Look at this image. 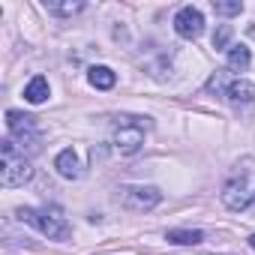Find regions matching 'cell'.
<instances>
[{"mask_svg": "<svg viewBox=\"0 0 255 255\" xmlns=\"http://www.w3.org/2000/svg\"><path fill=\"white\" fill-rule=\"evenodd\" d=\"M18 219L21 222H30L36 231H42L45 237H51V240H63V237H69V222H66V216H63V210L60 207H21L18 210Z\"/></svg>", "mask_w": 255, "mask_h": 255, "instance_id": "1", "label": "cell"}, {"mask_svg": "<svg viewBox=\"0 0 255 255\" xmlns=\"http://www.w3.org/2000/svg\"><path fill=\"white\" fill-rule=\"evenodd\" d=\"M0 183L3 186H21L30 180V162L24 159V153H15V141L3 138L0 141Z\"/></svg>", "mask_w": 255, "mask_h": 255, "instance_id": "2", "label": "cell"}, {"mask_svg": "<svg viewBox=\"0 0 255 255\" xmlns=\"http://www.w3.org/2000/svg\"><path fill=\"white\" fill-rule=\"evenodd\" d=\"M114 147L123 153V156H129L135 153L141 144H144V129L138 123H117V129H114Z\"/></svg>", "mask_w": 255, "mask_h": 255, "instance_id": "3", "label": "cell"}, {"mask_svg": "<svg viewBox=\"0 0 255 255\" xmlns=\"http://www.w3.org/2000/svg\"><path fill=\"white\" fill-rule=\"evenodd\" d=\"M174 30H177V36H183V39H198L201 30H204V15H201L195 6H183V9L174 15Z\"/></svg>", "mask_w": 255, "mask_h": 255, "instance_id": "4", "label": "cell"}, {"mask_svg": "<svg viewBox=\"0 0 255 255\" xmlns=\"http://www.w3.org/2000/svg\"><path fill=\"white\" fill-rule=\"evenodd\" d=\"M120 198L132 210H150L159 204V192L153 186H126V189H120Z\"/></svg>", "mask_w": 255, "mask_h": 255, "instance_id": "5", "label": "cell"}, {"mask_svg": "<svg viewBox=\"0 0 255 255\" xmlns=\"http://www.w3.org/2000/svg\"><path fill=\"white\" fill-rule=\"evenodd\" d=\"M222 201H225V207H228V210H246V207L252 204L246 174H243V177L228 180V186H225V192H222Z\"/></svg>", "mask_w": 255, "mask_h": 255, "instance_id": "6", "label": "cell"}, {"mask_svg": "<svg viewBox=\"0 0 255 255\" xmlns=\"http://www.w3.org/2000/svg\"><path fill=\"white\" fill-rule=\"evenodd\" d=\"M6 126H9V132L18 135L21 141H33V138H36L33 117H27V114H21V111H6Z\"/></svg>", "mask_w": 255, "mask_h": 255, "instance_id": "7", "label": "cell"}, {"mask_svg": "<svg viewBox=\"0 0 255 255\" xmlns=\"http://www.w3.org/2000/svg\"><path fill=\"white\" fill-rule=\"evenodd\" d=\"M54 168H57V171H60V177H66V180H78V177H81V165H78V156H75L69 147L57 153V159H54Z\"/></svg>", "mask_w": 255, "mask_h": 255, "instance_id": "8", "label": "cell"}, {"mask_svg": "<svg viewBox=\"0 0 255 255\" xmlns=\"http://www.w3.org/2000/svg\"><path fill=\"white\" fill-rule=\"evenodd\" d=\"M87 81H90L96 90H111L114 81H117V75H114L108 66H93V69L87 72Z\"/></svg>", "mask_w": 255, "mask_h": 255, "instance_id": "9", "label": "cell"}, {"mask_svg": "<svg viewBox=\"0 0 255 255\" xmlns=\"http://www.w3.org/2000/svg\"><path fill=\"white\" fill-rule=\"evenodd\" d=\"M225 96H228L231 102H252V99H255V84H252V81H243V78H240V81H231Z\"/></svg>", "mask_w": 255, "mask_h": 255, "instance_id": "10", "label": "cell"}, {"mask_svg": "<svg viewBox=\"0 0 255 255\" xmlns=\"http://www.w3.org/2000/svg\"><path fill=\"white\" fill-rule=\"evenodd\" d=\"M249 48L246 45H231L228 48V72H246L249 66Z\"/></svg>", "mask_w": 255, "mask_h": 255, "instance_id": "11", "label": "cell"}, {"mask_svg": "<svg viewBox=\"0 0 255 255\" xmlns=\"http://www.w3.org/2000/svg\"><path fill=\"white\" fill-rule=\"evenodd\" d=\"M24 99H27V102H33V105L45 102V99H48V81H45L42 75H36V78L24 87Z\"/></svg>", "mask_w": 255, "mask_h": 255, "instance_id": "12", "label": "cell"}, {"mask_svg": "<svg viewBox=\"0 0 255 255\" xmlns=\"http://www.w3.org/2000/svg\"><path fill=\"white\" fill-rule=\"evenodd\" d=\"M171 243H180V246H195V243H201L204 240V231H189V228H171L168 234H165Z\"/></svg>", "mask_w": 255, "mask_h": 255, "instance_id": "13", "label": "cell"}, {"mask_svg": "<svg viewBox=\"0 0 255 255\" xmlns=\"http://www.w3.org/2000/svg\"><path fill=\"white\" fill-rule=\"evenodd\" d=\"M228 39H231V24H219V30L213 33V48L216 51H228L231 48Z\"/></svg>", "mask_w": 255, "mask_h": 255, "instance_id": "14", "label": "cell"}, {"mask_svg": "<svg viewBox=\"0 0 255 255\" xmlns=\"http://www.w3.org/2000/svg\"><path fill=\"white\" fill-rule=\"evenodd\" d=\"M213 9H216L219 15H237L243 6H240V3H213Z\"/></svg>", "mask_w": 255, "mask_h": 255, "instance_id": "15", "label": "cell"}, {"mask_svg": "<svg viewBox=\"0 0 255 255\" xmlns=\"http://www.w3.org/2000/svg\"><path fill=\"white\" fill-rule=\"evenodd\" d=\"M51 9H57V12H78L81 3H63V6H51Z\"/></svg>", "mask_w": 255, "mask_h": 255, "instance_id": "16", "label": "cell"}, {"mask_svg": "<svg viewBox=\"0 0 255 255\" xmlns=\"http://www.w3.org/2000/svg\"><path fill=\"white\" fill-rule=\"evenodd\" d=\"M249 246H252V249H255V234H252V237H249Z\"/></svg>", "mask_w": 255, "mask_h": 255, "instance_id": "17", "label": "cell"}]
</instances>
